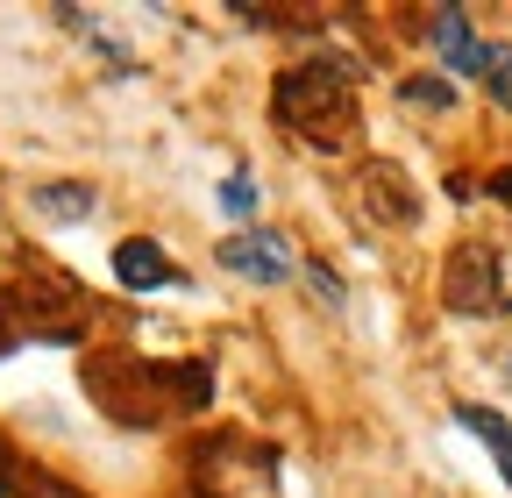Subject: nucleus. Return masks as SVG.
Listing matches in <instances>:
<instances>
[{
  "instance_id": "nucleus-1",
  "label": "nucleus",
  "mask_w": 512,
  "mask_h": 498,
  "mask_svg": "<svg viewBox=\"0 0 512 498\" xmlns=\"http://www.w3.org/2000/svg\"><path fill=\"white\" fill-rule=\"evenodd\" d=\"M271 100H278V121H285V129H299V136H313V143H349V129H356L349 72H342V65L328 72V57H313V65L285 72Z\"/></svg>"
},
{
  "instance_id": "nucleus-2",
  "label": "nucleus",
  "mask_w": 512,
  "mask_h": 498,
  "mask_svg": "<svg viewBox=\"0 0 512 498\" xmlns=\"http://www.w3.org/2000/svg\"><path fill=\"white\" fill-rule=\"evenodd\" d=\"M214 264L249 278V285H285L292 278V242L278 228H235L221 249H214Z\"/></svg>"
},
{
  "instance_id": "nucleus-3",
  "label": "nucleus",
  "mask_w": 512,
  "mask_h": 498,
  "mask_svg": "<svg viewBox=\"0 0 512 498\" xmlns=\"http://www.w3.org/2000/svg\"><path fill=\"white\" fill-rule=\"evenodd\" d=\"M441 299L456 306V314H498V306H505V292H498V257H491L484 242H463L456 257H448Z\"/></svg>"
},
{
  "instance_id": "nucleus-4",
  "label": "nucleus",
  "mask_w": 512,
  "mask_h": 498,
  "mask_svg": "<svg viewBox=\"0 0 512 498\" xmlns=\"http://www.w3.org/2000/svg\"><path fill=\"white\" fill-rule=\"evenodd\" d=\"M207 477L221 484V498H271V491H278L271 449H242V442L214 449V456H207Z\"/></svg>"
},
{
  "instance_id": "nucleus-5",
  "label": "nucleus",
  "mask_w": 512,
  "mask_h": 498,
  "mask_svg": "<svg viewBox=\"0 0 512 498\" xmlns=\"http://www.w3.org/2000/svg\"><path fill=\"white\" fill-rule=\"evenodd\" d=\"M427 29H434V50H441V65H448V72H484L491 43L470 36V15H463V8H434Z\"/></svg>"
},
{
  "instance_id": "nucleus-6",
  "label": "nucleus",
  "mask_w": 512,
  "mask_h": 498,
  "mask_svg": "<svg viewBox=\"0 0 512 498\" xmlns=\"http://www.w3.org/2000/svg\"><path fill=\"white\" fill-rule=\"evenodd\" d=\"M114 278L128 285V292H157V285H178V271H171V257L150 242V235H128L121 249H114Z\"/></svg>"
},
{
  "instance_id": "nucleus-7",
  "label": "nucleus",
  "mask_w": 512,
  "mask_h": 498,
  "mask_svg": "<svg viewBox=\"0 0 512 498\" xmlns=\"http://www.w3.org/2000/svg\"><path fill=\"white\" fill-rule=\"evenodd\" d=\"M29 207H36V221L72 228V221L93 214V185H79V178H50V185H36V193H29Z\"/></svg>"
},
{
  "instance_id": "nucleus-8",
  "label": "nucleus",
  "mask_w": 512,
  "mask_h": 498,
  "mask_svg": "<svg viewBox=\"0 0 512 498\" xmlns=\"http://www.w3.org/2000/svg\"><path fill=\"white\" fill-rule=\"evenodd\" d=\"M456 420H463V427L477 434V442L491 449V463H498V477L512 484V427H505V420H498L491 406H456Z\"/></svg>"
},
{
  "instance_id": "nucleus-9",
  "label": "nucleus",
  "mask_w": 512,
  "mask_h": 498,
  "mask_svg": "<svg viewBox=\"0 0 512 498\" xmlns=\"http://www.w3.org/2000/svg\"><path fill=\"white\" fill-rule=\"evenodd\" d=\"M370 200H377V207H392V221H413V214H420L413 185H406L392 164H384V171H370Z\"/></svg>"
},
{
  "instance_id": "nucleus-10",
  "label": "nucleus",
  "mask_w": 512,
  "mask_h": 498,
  "mask_svg": "<svg viewBox=\"0 0 512 498\" xmlns=\"http://www.w3.org/2000/svg\"><path fill=\"white\" fill-rule=\"evenodd\" d=\"M399 100H406V107H420V114H441V107H456V86H448L441 72H420V79H406V86H399Z\"/></svg>"
},
{
  "instance_id": "nucleus-11",
  "label": "nucleus",
  "mask_w": 512,
  "mask_h": 498,
  "mask_svg": "<svg viewBox=\"0 0 512 498\" xmlns=\"http://www.w3.org/2000/svg\"><path fill=\"white\" fill-rule=\"evenodd\" d=\"M484 86L498 93V107H512V43H491V57H484Z\"/></svg>"
},
{
  "instance_id": "nucleus-12",
  "label": "nucleus",
  "mask_w": 512,
  "mask_h": 498,
  "mask_svg": "<svg viewBox=\"0 0 512 498\" xmlns=\"http://www.w3.org/2000/svg\"><path fill=\"white\" fill-rule=\"evenodd\" d=\"M221 207H228V214H235V221H242V214H249V207H256V185H249V171H235V178H228V185H221Z\"/></svg>"
},
{
  "instance_id": "nucleus-13",
  "label": "nucleus",
  "mask_w": 512,
  "mask_h": 498,
  "mask_svg": "<svg viewBox=\"0 0 512 498\" xmlns=\"http://www.w3.org/2000/svg\"><path fill=\"white\" fill-rule=\"evenodd\" d=\"M306 278H313V292H320V299H328V306H342V299H349V292H342V278H335L328 264H313Z\"/></svg>"
},
{
  "instance_id": "nucleus-14",
  "label": "nucleus",
  "mask_w": 512,
  "mask_h": 498,
  "mask_svg": "<svg viewBox=\"0 0 512 498\" xmlns=\"http://www.w3.org/2000/svg\"><path fill=\"white\" fill-rule=\"evenodd\" d=\"M505 200H512V171H505Z\"/></svg>"
},
{
  "instance_id": "nucleus-15",
  "label": "nucleus",
  "mask_w": 512,
  "mask_h": 498,
  "mask_svg": "<svg viewBox=\"0 0 512 498\" xmlns=\"http://www.w3.org/2000/svg\"><path fill=\"white\" fill-rule=\"evenodd\" d=\"M505 378H512V363H505Z\"/></svg>"
}]
</instances>
